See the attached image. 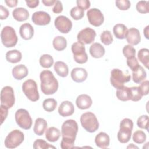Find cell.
<instances>
[{
    "instance_id": "obj_1",
    "label": "cell",
    "mask_w": 149,
    "mask_h": 149,
    "mask_svg": "<svg viewBox=\"0 0 149 149\" xmlns=\"http://www.w3.org/2000/svg\"><path fill=\"white\" fill-rule=\"evenodd\" d=\"M78 132V125L73 119L65 121L61 127L62 139L61 142V148L70 149L74 147V141Z\"/></svg>"
},
{
    "instance_id": "obj_2",
    "label": "cell",
    "mask_w": 149,
    "mask_h": 149,
    "mask_svg": "<svg viewBox=\"0 0 149 149\" xmlns=\"http://www.w3.org/2000/svg\"><path fill=\"white\" fill-rule=\"evenodd\" d=\"M41 90L45 95L54 94L56 92L59 83L52 72L49 70H42L40 74Z\"/></svg>"
},
{
    "instance_id": "obj_3",
    "label": "cell",
    "mask_w": 149,
    "mask_h": 149,
    "mask_svg": "<svg viewBox=\"0 0 149 149\" xmlns=\"http://www.w3.org/2000/svg\"><path fill=\"white\" fill-rule=\"evenodd\" d=\"M133 127L132 120L129 118L123 119L120 123V129L118 132L117 137L121 143H126L131 139Z\"/></svg>"
},
{
    "instance_id": "obj_4",
    "label": "cell",
    "mask_w": 149,
    "mask_h": 149,
    "mask_svg": "<svg viewBox=\"0 0 149 149\" xmlns=\"http://www.w3.org/2000/svg\"><path fill=\"white\" fill-rule=\"evenodd\" d=\"M82 127L88 132L93 133L99 128V122L93 113L87 112L83 113L80 119Z\"/></svg>"
},
{
    "instance_id": "obj_5",
    "label": "cell",
    "mask_w": 149,
    "mask_h": 149,
    "mask_svg": "<svg viewBox=\"0 0 149 149\" xmlns=\"http://www.w3.org/2000/svg\"><path fill=\"white\" fill-rule=\"evenodd\" d=\"M1 38L3 45L6 48L15 46L18 40L15 29L9 26H5L2 29L1 33Z\"/></svg>"
},
{
    "instance_id": "obj_6",
    "label": "cell",
    "mask_w": 149,
    "mask_h": 149,
    "mask_svg": "<svg viewBox=\"0 0 149 149\" xmlns=\"http://www.w3.org/2000/svg\"><path fill=\"white\" fill-rule=\"evenodd\" d=\"M131 76L125 74L119 69H113L111 72L110 81L111 84L116 89L120 88L124 86V84L130 80Z\"/></svg>"
},
{
    "instance_id": "obj_7",
    "label": "cell",
    "mask_w": 149,
    "mask_h": 149,
    "mask_svg": "<svg viewBox=\"0 0 149 149\" xmlns=\"http://www.w3.org/2000/svg\"><path fill=\"white\" fill-rule=\"evenodd\" d=\"M36 82L33 79L26 80L22 84V91L29 100L33 102L39 100L40 95Z\"/></svg>"
},
{
    "instance_id": "obj_8",
    "label": "cell",
    "mask_w": 149,
    "mask_h": 149,
    "mask_svg": "<svg viewBox=\"0 0 149 149\" xmlns=\"http://www.w3.org/2000/svg\"><path fill=\"white\" fill-rule=\"evenodd\" d=\"M24 135L19 130L15 129L11 131L6 137L4 143L8 148H15L19 146L24 140Z\"/></svg>"
},
{
    "instance_id": "obj_9",
    "label": "cell",
    "mask_w": 149,
    "mask_h": 149,
    "mask_svg": "<svg viewBox=\"0 0 149 149\" xmlns=\"http://www.w3.org/2000/svg\"><path fill=\"white\" fill-rule=\"evenodd\" d=\"M15 120L17 125L25 130L30 129L32 126V119L29 112L23 108L16 111L15 115Z\"/></svg>"
},
{
    "instance_id": "obj_10",
    "label": "cell",
    "mask_w": 149,
    "mask_h": 149,
    "mask_svg": "<svg viewBox=\"0 0 149 149\" xmlns=\"http://www.w3.org/2000/svg\"><path fill=\"white\" fill-rule=\"evenodd\" d=\"M71 49L73 54V59L76 62L83 64L87 62L88 56L86 52L84 45L79 42H74L72 45Z\"/></svg>"
},
{
    "instance_id": "obj_11",
    "label": "cell",
    "mask_w": 149,
    "mask_h": 149,
    "mask_svg": "<svg viewBox=\"0 0 149 149\" xmlns=\"http://www.w3.org/2000/svg\"><path fill=\"white\" fill-rule=\"evenodd\" d=\"M15 101L14 91L12 87L8 86L4 87L1 91V105L10 108L15 104Z\"/></svg>"
},
{
    "instance_id": "obj_12",
    "label": "cell",
    "mask_w": 149,
    "mask_h": 149,
    "mask_svg": "<svg viewBox=\"0 0 149 149\" xmlns=\"http://www.w3.org/2000/svg\"><path fill=\"white\" fill-rule=\"evenodd\" d=\"M95 36L96 33L94 29L86 27L79 31L77 36V39L78 42L83 45L90 44L94 41Z\"/></svg>"
},
{
    "instance_id": "obj_13",
    "label": "cell",
    "mask_w": 149,
    "mask_h": 149,
    "mask_svg": "<svg viewBox=\"0 0 149 149\" xmlns=\"http://www.w3.org/2000/svg\"><path fill=\"white\" fill-rule=\"evenodd\" d=\"M87 16L89 23L95 27L100 26L104 21V16L102 13L97 8L89 9L87 12Z\"/></svg>"
},
{
    "instance_id": "obj_14",
    "label": "cell",
    "mask_w": 149,
    "mask_h": 149,
    "mask_svg": "<svg viewBox=\"0 0 149 149\" xmlns=\"http://www.w3.org/2000/svg\"><path fill=\"white\" fill-rule=\"evenodd\" d=\"M55 27L62 33H69L72 28V22L67 17L61 15L58 16L54 22Z\"/></svg>"
},
{
    "instance_id": "obj_15",
    "label": "cell",
    "mask_w": 149,
    "mask_h": 149,
    "mask_svg": "<svg viewBox=\"0 0 149 149\" xmlns=\"http://www.w3.org/2000/svg\"><path fill=\"white\" fill-rule=\"evenodd\" d=\"M32 21L36 25L45 26L50 23L51 17L46 12L37 11L33 14Z\"/></svg>"
},
{
    "instance_id": "obj_16",
    "label": "cell",
    "mask_w": 149,
    "mask_h": 149,
    "mask_svg": "<svg viewBox=\"0 0 149 149\" xmlns=\"http://www.w3.org/2000/svg\"><path fill=\"white\" fill-rule=\"evenodd\" d=\"M125 38H126L127 42L130 45H136L141 41V36L139 30L134 27L127 30Z\"/></svg>"
},
{
    "instance_id": "obj_17",
    "label": "cell",
    "mask_w": 149,
    "mask_h": 149,
    "mask_svg": "<svg viewBox=\"0 0 149 149\" xmlns=\"http://www.w3.org/2000/svg\"><path fill=\"white\" fill-rule=\"evenodd\" d=\"M74 107L72 102L69 101H64L60 104L58 108L59 114L63 117H66L73 114Z\"/></svg>"
},
{
    "instance_id": "obj_18",
    "label": "cell",
    "mask_w": 149,
    "mask_h": 149,
    "mask_svg": "<svg viewBox=\"0 0 149 149\" xmlns=\"http://www.w3.org/2000/svg\"><path fill=\"white\" fill-rule=\"evenodd\" d=\"M70 75L73 81L77 83H81L86 80L88 73L86 70L83 68H75L72 69Z\"/></svg>"
},
{
    "instance_id": "obj_19",
    "label": "cell",
    "mask_w": 149,
    "mask_h": 149,
    "mask_svg": "<svg viewBox=\"0 0 149 149\" xmlns=\"http://www.w3.org/2000/svg\"><path fill=\"white\" fill-rule=\"evenodd\" d=\"M93 103L91 98L87 94L79 95L76 100L77 107L80 109H86L91 107Z\"/></svg>"
},
{
    "instance_id": "obj_20",
    "label": "cell",
    "mask_w": 149,
    "mask_h": 149,
    "mask_svg": "<svg viewBox=\"0 0 149 149\" xmlns=\"http://www.w3.org/2000/svg\"><path fill=\"white\" fill-rule=\"evenodd\" d=\"M19 33L23 39L30 40L34 36V28L30 23H25L20 27Z\"/></svg>"
},
{
    "instance_id": "obj_21",
    "label": "cell",
    "mask_w": 149,
    "mask_h": 149,
    "mask_svg": "<svg viewBox=\"0 0 149 149\" xmlns=\"http://www.w3.org/2000/svg\"><path fill=\"white\" fill-rule=\"evenodd\" d=\"M110 139L108 134L105 132H100L95 137V143L101 148H106L109 145Z\"/></svg>"
},
{
    "instance_id": "obj_22",
    "label": "cell",
    "mask_w": 149,
    "mask_h": 149,
    "mask_svg": "<svg viewBox=\"0 0 149 149\" xmlns=\"http://www.w3.org/2000/svg\"><path fill=\"white\" fill-rule=\"evenodd\" d=\"M12 75L16 80H22L26 77L29 73L27 67L23 64H20L15 66L12 69Z\"/></svg>"
},
{
    "instance_id": "obj_23",
    "label": "cell",
    "mask_w": 149,
    "mask_h": 149,
    "mask_svg": "<svg viewBox=\"0 0 149 149\" xmlns=\"http://www.w3.org/2000/svg\"><path fill=\"white\" fill-rule=\"evenodd\" d=\"M89 52L93 58H100L104 55L105 50L104 47L101 44L94 42L90 46Z\"/></svg>"
},
{
    "instance_id": "obj_24",
    "label": "cell",
    "mask_w": 149,
    "mask_h": 149,
    "mask_svg": "<svg viewBox=\"0 0 149 149\" xmlns=\"http://www.w3.org/2000/svg\"><path fill=\"white\" fill-rule=\"evenodd\" d=\"M47 125V122L44 119L41 118H37L35 121V124L33 128L34 133L38 136H42L46 130Z\"/></svg>"
},
{
    "instance_id": "obj_25",
    "label": "cell",
    "mask_w": 149,
    "mask_h": 149,
    "mask_svg": "<svg viewBox=\"0 0 149 149\" xmlns=\"http://www.w3.org/2000/svg\"><path fill=\"white\" fill-rule=\"evenodd\" d=\"M12 16L13 18L18 22H23L26 20L29 16L28 10L23 8H17L12 11Z\"/></svg>"
},
{
    "instance_id": "obj_26",
    "label": "cell",
    "mask_w": 149,
    "mask_h": 149,
    "mask_svg": "<svg viewBox=\"0 0 149 149\" xmlns=\"http://www.w3.org/2000/svg\"><path fill=\"white\" fill-rule=\"evenodd\" d=\"M54 68L56 74L62 77H66L69 73L68 65L62 61L56 62L54 64Z\"/></svg>"
},
{
    "instance_id": "obj_27",
    "label": "cell",
    "mask_w": 149,
    "mask_h": 149,
    "mask_svg": "<svg viewBox=\"0 0 149 149\" xmlns=\"http://www.w3.org/2000/svg\"><path fill=\"white\" fill-rule=\"evenodd\" d=\"M61 136L60 130L55 127H49L45 132V138L50 142L56 141Z\"/></svg>"
},
{
    "instance_id": "obj_28",
    "label": "cell",
    "mask_w": 149,
    "mask_h": 149,
    "mask_svg": "<svg viewBox=\"0 0 149 149\" xmlns=\"http://www.w3.org/2000/svg\"><path fill=\"white\" fill-rule=\"evenodd\" d=\"M117 98L122 101H127L131 99L130 87L123 86V87L117 89L116 92Z\"/></svg>"
},
{
    "instance_id": "obj_29",
    "label": "cell",
    "mask_w": 149,
    "mask_h": 149,
    "mask_svg": "<svg viewBox=\"0 0 149 149\" xmlns=\"http://www.w3.org/2000/svg\"><path fill=\"white\" fill-rule=\"evenodd\" d=\"M147 77V73L141 66L134 71H132V80L136 83H140Z\"/></svg>"
},
{
    "instance_id": "obj_30",
    "label": "cell",
    "mask_w": 149,
    "mask_h": 149,
    "mask_svg": "<svg viewBox=\"0 0 149 149\" xmlns=\"http://www.w3.org/2000/svg\"><path fill=\"white\" fill-rule=\"evenodd\" d=\"M5 58L7 61L12 63H16L21 61L22 55L19 51L13 49L8 51L6 53Z\"/></svg>"
},
{
    "instance_id": "obj_31",
    "label": "cell",
    "mask_w": 149,
    "mask_h": 149,
    "mask_svg": "<svg viewBox=\"0 0 149 149\" xmlns=\"http://www.w3.org/2000/svg\"><path fill=\"white\" fill-rule=\"evenodd\" d=\"M127 31V27L123 24H116L113 28V32L116 37L118 39H124L126 37V34Z\"/></svg>"
},
{
    "instance_id": "obj_32",
    "label": "cell",
    "mask_w": 149,
    "mask_h": 149,
    "mask_svg": "<svg viewBox=\"0 0 149 149\" xmlns=\"http://www.w3.org/2000/svg\"><path fill=\"white\" fill-rule=\"evenodd\" d=\"M52 45L55 49L58 51H61L66 48L67 46V41L63 36H56L53 40Z\"/></svg>"
},
{
    "instance_id": "obj_33",
    "label": "cell",
    "mask_w": 149,
    "mask_h": 149,
    "mask_svg": "<svg viewBox=\"0 0 149 149\" xmlns=\"http://www.w3.org/2000/svg\"><path fill=\"white\" fill-rule=\"evenodd\" d=\"M137 56L139 61L148 69L149 65V50L147 48H141L139 51Z\"/></svg>"
},
{
    "instance_id": "obj_34",
    "label": "cell",
    "mask_w": 149,
    "mask_h": 149,
    "mask_svg": "<svg viewBox=\"0 0 149 149\" xmlns=\"http://www.w3.org/2000/svg\"><path fill=\"white\" fill-rule=\"evenodd\" d=\"M39 62L42 67L49 68L53 65L54 59L52 56L49 54H43L40 56Z\"/></svg>"
},
{
    "instance_id": "obj_35",
    "label": "cell",
    "mask_w": 149,
    "mask_h": 149,
    "mask_svg": "<svg viewBox=\"0 0 149 149\" xmlns=\"http://www.w3.org/2000/svg\"><path fill=\"white\" fill-rule=\"evenodd\" d=\"M57 106V102L54 98L45 99L42 103V107L47 112L54 111Z\"/></svg>"
},
{
    "instance_id": "obj_36",
    "label": "cell",
    "mask_w": 149,
    "mask_h": 149,
    "mask_svg": "<svg viewBox=\"0 0 149 149\" xmlns=\"http://www.w3.org/2000/svg\"><path fill=\"white\" fill-rule=\"evenodd\" d=\"M146 140V134L142 130H137L133 134V140L137 144H143Z\"/></svg>"
},
{
    "instance_id": "obj_37",
    "label": "cell",
    "mask_w": 149,
    "mask_h": 149,
    "mask_svg": "<svg viewBox=\"0 0 149 149\" xmlns=\"http://www.w3.org/2000/svg\"><path fill=\"white\" fill-rule=\"evenodd\" d=\"M33 148L34 149H46L55 148V147L48 144L42 139H37L33 143Z\"/></svg>"
},
{
    "instance_id": "obj_38",
    "label": "cell",
    "mask_w": 149,
    "mask_h": 149,
    "mask_svg": "<svg viewBox=\"0 0 149 149\" xmlns=\"http://www.w3.org/2000/svg\"><path fill=\"white\" fill-rule=\"evenodd\" d=\"M100 39L101 42L105 45H110L113 41L112 35L109 30L104 31L101 34Z\"/></svg>"
},
{
    "instance_id": "obj_39",
    "label": "cell",
    "mask_w": 149,
    "mask_h": 149,
    "mask_svg": "<svg viewBox=\"0 0 149 149\" xmlns=\"http://www.w3.org/2000/svg\"><path fill=\"white\" fill-rule=\"evenodd\" d=\"M123 55L127 59L135 57L136 56V49L130 45H126L124 46L122 49Z\"/></svg>"
},
{
    "instance_id": "obj_40",
    "label": "cell",
    "mask_w": 149,
    "mask_h": 149,
    "mask_svg": "<svg viewBox=\"0 0 149 149\" xmlns=\"http://www.w3.org/2000/svg\"><path fill=\"white\" fill-rule=\"evenodd\" d=\"M136 8L140 13H147L149 12V2L146 1H139L136 4Z\"/></svg>"
},
{
    "instance_id": "obj_41",
    "label": "cell",
    "mask_w": 149,
    "mask_h": 149,
    "mask_svg": "<svg viewBox=\"0 0 149 149\" xmlns=\"http://www.w3.org/2000/svg\"><path fill=\"white\" fill-rule=\"evenodd\" d=\"M70 14L71 17L73 19L76 20H78L83 18V17L84 16V10H82L81 9L79 8L77 6H74L72 8V9L70 10Z\"/></svg>"
},
{
    "instance_id": "obj_42",
    "label": "cell",
    "mask_w": 149,
    "mask_h": 149,
    "mask_svg": "<svg viewBox=\"0 0 149 149\" xmlns=\"http://www.w3.org/2000/svg\"><path fill=\"white\" fill-rule=\"evenodd\" d=\"M137 125L141 129H146L148 131V116L147 115L140 116L137 120Z\"/></svg>"
},
{
    "instance_id": "obj_43",
    "label": "cell",
    "mask_w": 149,
    "mask_h": 149,
    "mask_svg": "<svg viewBox=\"0 0 149 149\" xmlns=\"http://www.w3.org/2000/svg\"><path fill=\"white\" fill-rule=\"evenodd\" d=\"M131 91V99L130 100L133 101H138L140 100L143 97L141 95L139 87H130Z\"/></svg>"
},
{
    "instance_id": "obj_44",
    "label": "cell",
    "mask_w": 149,
    "mask_h": 149,
    "mask_svg": "<svg viewBox=\"0 0 149 149\" xmlns=\"http://www.w3.org/2000/svg\"><path fill=\"white\" fill-rule=\"evenodd\" d=\"M117 8L121 10H126L130 7L131 3L129 0H117L115 1Z\"/></svg>"
},
{
    "instance_id": "obj_45",
    "label": "cell",
    "mask_w": 149,
    "mask_h": 149,
    "mask_svg": "<svg viewBox=\"0 0 149 149\" xmlns=\"http://www.w3.org/2000/svg\"><path fill=\"white\" fill-rule=\"evenodd\" d=\"M126 63L127 66L130 68V69L132 70V71H134L136 69H137L140 65L139 63V62L137 59V58L135 57L132 58H129V59H127L126 61Z\"/></svg>"
},
{
    "instance_id": "obj_46",
    "label": "cell",
    "mask_w": 149,
    "mask_h": 149,
    "mask_svg": "<svg viewBox=\"0 0 149 149\" xmlns=\"http://www.w3.org/2000/svg\"><path fill=\"white\" fill-rule=\"evenodd\" d=\"M148 86H149L148 80H145L143 81L139 86V90L143 96L146 95L148 94Z\"/></svg>"
},
{
    "instance_id": "obj_47",
    "label": "cell",
    "mask_w": 149,
    "mask_h": 149,
    "mask_svg": "<svg viewBox=\"0 0 149 149\" xmlns=\"http://www.w3.org/2000/svg\"><path fill=\"white\" fill-rule=\"evenodd\" d=\"M77 7L82 10H87L90 7V2L88 0H77L76 1Z\"/></svg>"
},
{
    "instance_id": "obj_48",
    "label": "cell",
    "mask_w": 149,
    "mask_h": 149,
    "mask_svg": "<svg viewBox=\"0 0 149 149\" xmlns=\"http://www.w3.org/2000/svg\"><path fill=\"white\" fill-rule=\"evenodd\" d=\"M63 10V5L61 1H56L54 7L52 8V11L55 13H60Z\"/></svg>"
},
{
    "instance_id": "obj_49",
    "label": "cell",
    "mask_w": 149,
    "mask_h": 149,
    "mask_svg": "<svg viewBox=\"0 0 149 149\" xmlns=\"http://www.w3.org/2000/svg\"><path fill=\"white\" fill-rule=\"evenodd\" d=\"M8 108L6 107L1 105V124L6 119L8 114Z\"/></svg>"
},
{
    "instance_id": "obj_50",
    "label": "cell",
    "mask_w": 149,
    "mask_h": 149,
    "mask_svg": "<svg viewBox=\"0 0 149 149\" xmlns=\"http://www.w3.org/2000/svg\"><path fill=\"white\" fill-rule=\"evenodd\" d=\"M9 15L8 10L2 5L0 6V19L1 20L6 19Z\"/></svg>"
},
{
    "instance_id": "obj_51",
    "label": "cell",
    "mask_w": 149,
    "mask_h": 149,
    "mask_svg": "<svg viewBox=\"0 0 149 149\" xmlns=\"http://www.w3.org/2000/svg\"><path fill=\"white\" fill-rule=\"evenodd\" d=\"M27 5L30 8H35L39 4L38 0H33V1H26Z\"/></svg>"
},
{
    "instance_id": "obj_52",
    "label": "cell",
    "mask_w": 149,
    "mask_h": 149,
    "mask_svg": "<svg viewBox=\"0 0 149 149\" xmlns=\"http://www.w3.org/2000/svg\"><path fill=\"white\" fill-rule=\"evenodd\" d=\"M5 2L8 6L13 8L17 6L18 1L17 0H5Z\"/></svg>"
},
{
    "instance_id": "obj_53",
    "label": "cell",
    "mask_w": 149,
    "mask_h": 149,
    "mask_svg": "<svg viewBox=\"0 0 149 149\" xmlns=\"http://www.w3.org/2000/svg\"><path fill=\"white\" fill-rule=\"evenodd\" d=\"M56 1L55 0H42V2L45 6H51L55 4Z\"/></svg>"
},
{
    "instance_id": "obj_54",
    "label": "cell",
    "mask_w": 149,
    "mask_h": 149,
    "mask_svg": "<svg viewBox=\"0 0 149 149\" xmlns=\"http://www.w3.org/2000/svg\"><path fill=\"white\" fill-rule=\"evenodd\" d=\"M143 33H144V35L145 36V37L147 39L149 38V36H148V33H149V26H147L143 30Z\"/></svg>"
},
{
    "instance_id": "obj_55",
    "label": "cell",
    "mask_w": 149,
    "mask_h": 149,
    "mask_svg": "<svg viewBox=\"0 0 149 149\" xmlns=\"http://www.w3.org/2000/svg\"><path fill=\"white\" fill-rule=\"evenodd\" d=\"M129 147H130V148H131L132 147L138 148V147H137V146H134L133 144H130L129 146H127V148H129Z\"/></svg>"
}]
</instances>
